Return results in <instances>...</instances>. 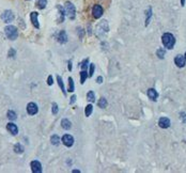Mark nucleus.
I'll use <instances>...</instances> for the list:
<instances>
[{"label": "nucleus", "mask_w": 186, "mask_h": 173, "mask_svg": "<svg viewBox=\"0 0 186 173\" xmlns=\"http://www.w3.org/2000/svg\"><path fill=\"white\" fill-rule=\"evenodd\" d=\"M87 99L89 101V102H91V103L95 102V94H94V92H93V91H89V92H88Z\"/></svg>", "instance_id": "nucleus-21"}, {"label": "nucleus", "mask_w": 186, "mask_h": 173, "mask_svg": "<svg viewBox=\"0 0 186 173\" xmlns=\"http://www.w3.org/2000/svg\"><path fill=\"white\" fill-rule=\"evenodd\" d=\"M35 4H37V6L40 10H43L45 9V6H46L47 4V0H37Z\"/></svg>", "instance_id": "nucleus-18"}, {"label": "nucleus", "mask_w": 186, "mask_h": 173, "mask_svg": "<svg viewBox=\"0 0 186 173\" xmlns=\"http://www.w3.org/2000/svg\"><path fill=\"white\" fill-rule=\"evenodd\" d=\"M62 143L68 146V148H71L72 145L74 144V138L71 136V135H64L62 137Z\"/></svg>", "instance_id": "nucleus-7"}, {"label": "nucleus", "mask_w": 186, "mask_h": 173, "mask_svg": "<svg viewBox=\"0 0 186 173\" xmlns=\"http://www.w3.org/2000/svg\"><path fill=\"white\" fill-rule=\"evenodd\" d=\"M51 107H53V109H51L53 113H54V115H57V113H58V105H57L56 103H54Z\"/></svg>", "instance_id": "nucleus-32"}, {"label": "nucleus", "mask_w": 186, "mask_h": 173, "mask_svg": "<svg viewBox=\"0 0 186 173\" xmlns=\"http://www.w3.org/2000/svg\"><path fill=\"white\" fill-rule=\"evenodd\" d=\"M65 13L66 15L68 16L70 19H74L75 18V14H76V9H75V6L70 1H66L65 2Z\"/></svg>", "instance_id": "nucleus-3"}, {"label": "nucleus", "mask_w": 186, "mask_h": 173, "mask_svg": "<svg viewBox=\"0 0 186 173\" xmlns=\"http://www.w3.org/2000/svg\"><path fill=\"white\" fill-rule=\"evenodd\" d=\"M103 13H104V10H103V8L99 4H95V6H93L92 14L94 18H99L103 15Z\"/></svg>", "instance_id": "nucleus-6"}, {"label": "nucleus", "mask_w": 186, "mask_h": 173, "mask_svg": "<svg viewBox=\"0 0 186 173\" xmlns=\"http://www.w3.org/2000/svg\"><path fill=\"white\" fill-rule=\"evenodd\" d=\"M88 64H89V58L85 59L84 61L80 62V63H79V66L81 68V70H87V68H88Z\"/></svg>", "instance_id": "nucleus-25"}, {"label": "nucleus", "mask_w": 186, "mask_h": 173, "mask_svg": "<svg viewBox=\"0 0 186 173\" xmlns=\"http://www.w3.org/2000/svg\"><path fill=\"white\" fill-rule=\"evenodd\" d=\"M37 111H39V108H37V104L29 103L28 105H27V112H28L30 115H34L35 113H37Z\"/></svg>", "instance_id": "nucleus-10"}, {"label": "nucleus", "mask_w": 186, "mask_h": 173, "mask_svg": "<svg viewBox=\"0 0 186 173\" xmlns=\"http://www.w3.org/2000/svg\"><path fill=\"white\" fill-rule=\"evenodd\" d=\"M181 119H183V122L185 123V122H186V113L182 112V113H181Z\"/></svg>", "instance_id": "nucleus-36"}, {"label": "nucleus", "mask_w": 186, "mask_h": 173, "mask_svg": "<svg viewBox=\"0 0 186 173\" xmlns=\"http://www.w3.org/2000/svg\"><path fill=\"white\" fill-rule=\"evenodd\" d=\"M88 78V73L86 70H82V71L80 72V84H84L85 81H86V79Z\"/></svg>", "instance_id": "nucleus-20"}, {"label": "nucleus", "mask_w": 186, "mask_h": 173, "mask_svg": "<svg viewBox=\"0 0 186 173\" xmlns=\"http://www.w3.org/2000/svg\"><path fill=\"white\" fill-rule=\"evenodd\" d=\"M108 31V24L106 20H103V22L99 23V25L97 26V28H96V33L97 35H101V33H105Z\"/></svg>", "instance_id": "nucleus-5"}, {"label": "nucleus", "mask_w": 186, "mask_h": 173, "mask_svg": "<svg viewBox=\"0 0 186 173\" xmlns=\"http://www.w3.org/2000/svg\"><path fill=\"white\" fill-rule=\"evenodd\" d=\"M97 105H99V108H102V109L106 108V107H107V101H106V98L102 97V98L99 101V104H97Z\"/></svg>", "instance_id": "nucleus-23"}, {"label": "nucleus", "mask_w": 186, "mask_h": 173, "mask_svg": "<svg viewBox=\"0 0 186 173\" xmlns=\"http://www.w3.org/2000/svg\"><path fill=\"white\" fill-rule=\"evenodd\" d=\"M31 169H32V172L33 173H41L42 172V165H41L40 161L33 160L30 164Z\"/></svg>", "instance_id": "nucleus-9"}, {"label": "nucleus", "mask_w": 186, "mask_h": 173, "mask_svg": "<svg viewBox=\"0 0 186 173\" xmlns=\"http://www.w3.org/2000/svg\"><path fill=\"white\" fill-rule=\"evenodd\" d=\"M57 40L60 44H65L68 42V35H66V32L64 30H61L57 37Z\"/></svg>", "instance_id": "nucleus-13"}, {"label": "nucleus", "mask_w": 186, "mask_h": 173, "mask_svg": "<svg viewBox=\"0 0 186 173\" xmlns=\"http://www.w3.org/2000/svg\"><path fill=\"white\" fill-rule=\"evenodd\" d=\"M8 117H9V120L11 121H15L16 119H17V115H16V113L14 111H12V110H10V111H8Z\"/></svg>", "instance_id": "nucleus-27"}, {"label": "nucleus", "mask_w": 186, "mask_h": 173, "mask_svg": "<svg viewBox=\"0 0 186 173\" xmlns=\"http://www.w3.org/2000/svg\"><path fill=\"white\" fill-rule=\"evenodd\" d=\"M75 102H76V95H73L70 99V105H73Z\"/></svg>", "instance_id": "nucleus-34"}, {"label": "nucleus", "mask_w": 186, "mask_h": 173, "mask_svg": "<svg viewBox=\"0 0 186 173\" xmlns=\"http://www.w3.org/2000/svg\"><path fill=\"white\" fill-rule=\"evenodd\" d=\"M61 126H62V128H64L65 130H68V129H71L72 123L68 120V119H63V120L61 121Z\"/></svg>", "instance_id": "nucleus-17"}, {"label": "nucleus", "mask_w": 186, "mask_h": 173, "mask_svg": "<svg viewBox=\"0 0 186 173\" xmlns=\"http://www.w3.org/2000/svg\"><path fill=\"white\" fill-rule=\"evenodd\" d=\"M94 68H95V65L91 63L90 64V68H89V77H92L93 73H94Z\"/></svg>", "instance_id": "nucleus-31"}, {"label": "nucleus", "mask_w": 186, "mask_h": 173, "mask_svg": "<svg viewBox=\"0 0 186 173\" xmlns=\"http://www.w3.org/2000/svg\"><path fill=\"white\" fill-rule=\"evenodd\" d=\"M47 84H48V86H51V84H54L53 76H48V79H47Z\"/></svg>", "instance_id": "nucleus-33"}, {"label": "nucleus", "mask_w": 186, "mask_h": 173, "mask_svg": "<svg viewBox=\"0 0 186 173\" xmlns=\"http://www.w3.org/2000/svg\"><path fill=\"white\" fill-rule=\"evenodd\" d=\"M37 17H39V13L37 12H32L30 14V19H31L32 25H33L37 29H39L40 28V24H39V19H37Z\"/></svg>", "instance_id": "nucleus-11"}, {"label": "nucleus", "mask_w": 186, "mask_h": 173, "mask_svg": "<svg viewBox=\"0 0 186 173\" xmlns=\"http://www.w3.org/2000/svg\"><path fill=\"white\" fill-rule=\"evenodd\" d=\"M6 129L9 130L10 133L12 134V135H14V136H15V135H17V133H18V128H17V126H16L14 123H11V122H10L8 125H6Z\"/></svg>", "instance_id": "nucleus-15"}, {"label": "nucleus", "mask_w": 186, "mask_h": 173, "mask_svg": "<svg viewBox=\"0 0 186 173\" xmlns=\"http://www.w3.org/2000/svg\"><path fill=\"white\" fill-rule=\"evenodd\" d=\"M57 81H58V84H59L60 89L62 90V92H63V94H64V95H66V91H65L64 84H63V80H62V78L60 77L59 75H58V76H57Z\"/></svg>", "instance_id": "nucleus-19"}, {"label": "nucleus", "mask_w": 186, "mask_h": 173, "mask_svg": "<svg viewBox=\"0 0 186 173\" xmlns=\"http://www.w3.org/2000/svg\"><path fill=\"white\" fill-rule=\"evenodd\" d=\"M14 151H15V153H17V154H22L23 152H24V146H23L22 144L17 143V144H15V146H14Z\"/></svg>", "instance_id": "nucleus-22"}, {"label": "nucleus", "mask_w": 186, "mask_h": 173, "mask_svg": "<svg viewBox=\"0 0 186 173\" xmlns=\"http://www.w3.org/2000/svg\"><path fill=\"white\" fill-rule=\"evenodd\" d=\"M1 18H2V20L4 23L9 24V23H11L13 19H14V14H13L12 11H10V10H6V11H4V12L2 13V15H1Z\"/></svg>", "instance_id": "nucleus-4"}, {"label": "nucleus", "mask_w": 186, "mask_h": 173, "mask_svg": "<svg viewBox=\"0 0 186 173\" xmlns=\"http://www.w3.org/2000/svg\"><path fill=\"white\" fill-rule=\"evenodd\" d=\"M174 63L177 65L178 68H184L186 63L185 57L182 56V55H178L175 58H174Z\"/></svg>", "instance_id": "nucleus-8"}, {"label": "nucleus", "mask_w": 186, "mask_h": 173, "mask_svg": "<svg viewBox=\"0 0 186 173\" xmlns=\"http://www.w3.org/2000/svg\"><path fill=\"white\" fill-rule=\"evenodd\" d=\"M184 57H185V60H186V53H185V55H184Z\"/></svg>", "instance_id": "nucleus-40"}, {"label": "nucleus", "mask_w": 186, "mask_h": 173, "mask_svg": "<svg viewBox=\"0 0 186 173\" xmlns=\"http://www.w3.org/2000/svg\"><path fill=\"white\" fill-rule=\"evenodd\" d=\"M50 142L53 143L54 145H58L60 142V138L57 135H54V136H51V138H50Z\"/></svg>", "instance_id": "nucleus-24"}, {"label": "nucleus", "mask_w": 186, "mask_h": 173, "mask_svg": "<svg viewBox=\"0 0 186 173\" xmlns=\"http://www.w3.org/2000/svg\"><path fill=\"white\" fill-rule=\"evenodd\" d=\"M4 32H6V35L8 37V39L12 41L16 40L17 37H18V30H17L15 26H6L4 28Z\"/></svg>", "instance_id": "nucleus-2"}, {"label": "nucleus", "mask_w": 186, "mask_h": 173, "mask_svg": "<svg viewBox=\"0 0 186 173\" xmlns=\"http://www.w3.org/2000/svg\"><path fill=\"white\" fill-rule=\"evenodd\" d=\"M15 56V50L14 49H11L9 51V57H14Z\"/></svg>", "instance_id": "nucleus-35"}, {"label": "nucleus", "mask_w": 186, "mask_h": 173, "mask_svg": "<svg viewBox=\"0 0 186 173\" xmlns=\"http://www.w3.org/2000/svg\"><path fill=\"white\" fill-rule=\"evenodd\" d=\"M151 15H152V10H151V8H149V10L147 11V20H146V26H148V24H149V20H150V17H151Z\"/></svg>", "instance_id": "nucleus-30"}, {"label": "nucleus", "mask_w": 186, "mask_h": 173, "mask_svg": "<svg viewBox=\"0 0 186 173\" xmlns=\"http://www.w3.org/2000/svg\"><path fill=\"white\" fill-rule=\"evenodd\" d=\"M57 10H58V23H63L64 22V16H65V11L61 6H57Z\"/></svg>", "instance_id": "nucleus-14"}, {"label": "nucleus", "mask_w": 186, "mask_h": 173, "mask_svg": "<svg viewBox=\"0 0 186 173\" xmlns=\"http://www.w3.org/2000/svg\"><path fill=\"white\" fill-rule=\"evenodd\" d=\"M156 55H157V57H159L161 59H163L165 57V49H163V48H159V49H157V51H156Z\"/></svg>", "instance_id": "nucleus-29"}, {"label": "nucleus", "mask_w": 186, "mask_h": 173, "mask_svg": "<svg viewBox=\"0 0 186 173\" xmlns=\"http://www.w3.org/2000/svg\"><path fill=\"white\" fill-rule=\"evenodd\" d=\"M68 71H72V61H68Z\"/></svg>", "instance_id": "nucleus-38"}, {"label": "nucleus", "mask_w": 186, "mask_h": 173, "mask_svg": "<svg viewBox=\"0 0 186 173\" xmlns=\"http://www.w3.org/2000/svg\"><path fill=\"white\" fill-rule=\"evenodd\" d=\"M102 82H103V77H101V76L97 77V84H102Z\"/></svg>", "instance_id": "nucleus-37"}, {"label": "nucleus", "mask_w": 186, "mask_h": 173, "mask_svg": "<svg viewBox=\"0 0 186 173\" xmlns=\"http://www.w3.org/2000/svg\"><path fill=\"white\" fill-rule=\"evenodd\" d=\"M158 125L161 128H168V127L170 126V120L168 119V117H161L159 121H158Z\"/></svg>", "instance_id": "nucleus-12"}, {"label": "nucleus", "mask_w": 186, "mask_h": 173, "mask_svg": "<svg viewBox=\"0 0 186 173\" xmlns=\"http://www.w3.org/2000/svg\"><path fill=\"white\" fill-rule=\"evenodd\" d=\"M161 42H163V45L165 46V48H168V49H172L175 44V39L171 33H164L163 37H161Z\"/></svg>", "instance_id": "nucleus-1"}, {"label": "nucleus", "mask_w": 186, "mask_h": 173, "mask_svg": "<svg viewBox=\"0 0 186 173\" xmlns=\"http://www.w3.org/2000/svg\"><path fill=\"white\" fill-rule=\"evenodd\" d=\"M92 110H93V106L88 105L87 107H86V109H85V115H86V117H89V115L92 113Z\"/></svg>", "instance_id": "nucleus-28"}, {"label": "nucleus", "mask_w": 186, "mask_h": 173, "mask_svg": "<svg viewBox=\"0 0 186 173\" xmlns=\"http://www.w3.org/2000/svg\"><path fill=\"white\" fill-rule=\"evenodd\" d=\"M181 4H182V6H185V0H181Z\"/></svg>", "instance_id": "nucleus-39"}, {"label": "nucleus", "mask_w": 186, "mask_h": 173, "mask_svg": "<svg viewBox=\"0 0 186 173\" xmlns=\"http://www.w3.org/2000/svg\"><path fill=\"white\" fill-rule=\"evenodd\" d=\"M74 80L72 77H68V91L70 92H74Z\"/></svg>", "instance_id": "nucleus-26"}, {"label": "nucleus", "mask_w": 186, "mask_h": 173, "mask_svg": "<svg viewBox=\"0 0 186 173\" xmlns=\"http://www.w3.org/2000/svg\"><path fill=\"white\" fill-rule=\"evenodd\" d=\"M147 94H148V97H149L151 101H156L158 97V93L156 92V90L154 89H149L148 92H147Z\"/></svg>", "instance_id": "nucleus-16"}]
</instances>
